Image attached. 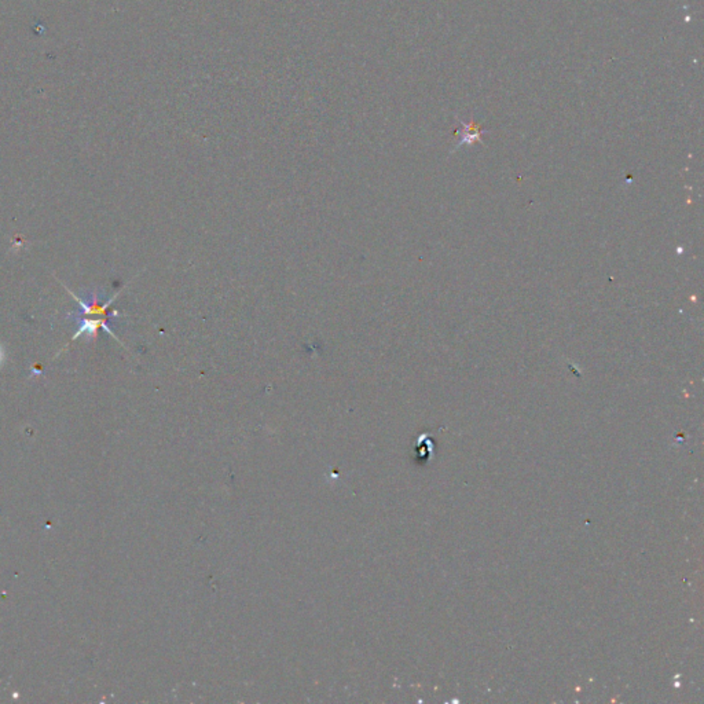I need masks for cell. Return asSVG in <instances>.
<instances>
[{"mask_svg":"<svg viewBox=\"0 0 704 704\" xmlns=\"http://www.w3.org/2000/svg\"><path fill=\"white\" fill-rule=\"evenodd\" d=\"M64 287L67 289V292L71 295L72 297L81 307V313H79V314L77 313H69L68 314V318L74 319L79 323V329L72 336L71 343H73L76 339H79L84 333L87 334L88 340H95L97 336H98V330L104 329L109 336H111L114 340H117L121 344V341L117 339L116 333L110 329V319L113 317H119V313L117 311L107 313V309L116 300V297L119 296V293L114 295L111 299H109L105 304H101L100 299H98V295L95 292H91L90 299H80L77 295H74L72 292L69 287H67L65 285H64ZM71 343H68L60 352L65 351L71 346Z\"/></svg>","mask_w":704,"mask_h":704,"instance_id":"1","label":"cell"},{"mask_svg":"<svg viewBox=\"0 0 704 704\" xmlns=\"http://www.w3.org/2000/svg\"><path fill=\"white\" fill-rule=\"evenodd\" d=\"M1 360H3V351H1V348H0V363H1Z\"/></svg>","mask_w":704,"mask_h":704,"instance_id":"3","label":"cell"},{"mask_svg":"<svg viewBox=\"0 0 704 704\" xmlns=\"http://www.w3.org/2000/svg\"><path fill=\"white\" fill-rule=\"evenodd\" d=\"M462 126L466 128V133H465V135L459 140V142H458V144L456 147H459V146H461V144H463V143H472V142L480 141V135H482L483 133H482V131H480L476 126H473V123H472L471 126H468V127H466L465 124H462Z\"/></svg>","mask_w":704,"mask_h":704,"instance_id":"2","label":"cell"}]
</instances>
